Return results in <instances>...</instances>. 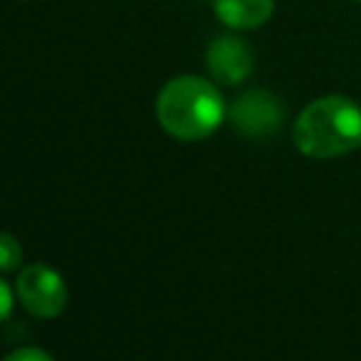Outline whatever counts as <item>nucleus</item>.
<instances>
[{
	"mask_svg": "<svg viewBox=\"0 0 361 361\" xmlns=\"http://www.w3.org/2000/svg\"><path fill=\"white\" fill-rule=\"evenodd\" d=\"M157 123L167 135L185 143L204 140L226 118V104L214 81L195 74L170 79L155 101Z\"/></svg>",
	"mask_w": 361,
	"mask_h": 361,
	"instance_id": "f257e3e1",
	"label": "nucleus"
},
{
	"mask_svg": "<svg viewBox=\"0 0 361 361\" xmlns=\"http://www.w3.org/2000/svg\"><path fill=\"white\" fill-rule=\"evenodd\" d=\"M293 143L312 160L349 155L361 145V106L344 94L310 101L293 123Z\"/></svg>",
	"mask_w": 361,
	"mask_h": 361,
	"instance_id": "f03ea898",
	"label": "nucleus"
},
{
	"mask_svg": "<svg viewBox=\"0 0 361 361\" xmlns=\"http://www.w3.org/2000/svg\"><path fill=\"white\" fill-rule=\"evenodd\" d=\"M15 295H18V302L39 319H52L62 314L69 300L64 278L47 263L20 268L15 278Z\"/></svg>",
	"mask_w": 361,
	"mask_h": 361,
	"instance_id": "7ed1b4c3",
	"label": "nucleus"
},
{
	"mask_svg": "<svg viewBox=\"0 0 361 361\" xmlns=\"http://www.w3.org/2000/svg\"><path fill=\"white\" fill-rule=\"evenodd\" d=\"M226 118L233 130L246 138H271L283 128L286 106L273 91L248 89L238 94L226 109Z\"/></svg>",
	"mask_w": 361,
	"mask_h": 361,
	"instance_id": "20e7f679",
	"label": "nucleus"
},
{
	"mask_svg": "<svg viewBox=\"0 0 361 361\" xmlns=\"http://www.w3.org/2000/svg\"><path fill=\"white\" fill-rule=\"evenodd\" d=\"M253 49L236 35H219L207 47V72L216 84L238 86L253 72Z\"/></svg>",
	"mask_w": 361,
	"mask_h": 361,
	"instance_id": "39448f33",
	"label": "nucleus"
},
{
	"mask_svg": "<svg viewBox=\"0 0 361 361\" xmlns=\"http://www.w3.org/2000/svg\"><path fill=\"white\" fill-rule=\"evenodd\" d=\"M219 23L228 30H256L273 18L276 0H212Z\"/></svg>",
	"mask_w": 361,
	"mask_h": 361,
	"instance_id": "423d86ee",
	"label": "nucleus"
},
{
	"mask_svg": "<svg viewBox=\"0 0 361 361\" xmlns=\"http://www.w3.org/2000/svg\"><path fill=\"white\" fill-rule=\"evenodd\" d=\"M23 263V246L13 233L0 231V273H13Z\"/></svg>",
	"mask_w": 361,
	"mask_h": 361,
	"instance_id": "0eeeda50",
	"label": "nucleus"
},
{
	"mask_svg": "<svg viewBox=\"0 0 361 361\" xmlns=\"http://www.w3.org/2000/svg\"><path fill=\"white\" fill-rule=\"evenodd\" d=\"M3 361H54V357L39 347H20L10 352Z\"/></svg>",
	"mask_w": 361,
	"mask_h": 361,
	"instance_id": "6e6552de",
	"label": "nucleus"
},
{
	"mask_svg": "<svg viewBox=\"0 0 361 361\" xmlns=\"http://www.w3.org/2000/svg\"><path fill=\"white\" fill-rule=\"evenodd\" d=\"M10 312H13V290L0 278V322H5Z\"/></svg>",
	"mask_w": 361,
	"mask_h": 361,
	"instance_id": "1a4fd4ad",
	"label": "nucleus"
},
{
	"mask_svg": "<svg viewBox=\"0 0 361 361\" xmlns=\"http://www.w3.org/2000/svg\"><path fill=\"white\" fill-rule=\"evenodd\" d=\"M359 3H361V0H359Z\"/></svg>",
	"mask_w": 361,
	"mask_h": 361,
	"instance_id": "9d476101",
	"label": "nucleus"
}]
</instances>
